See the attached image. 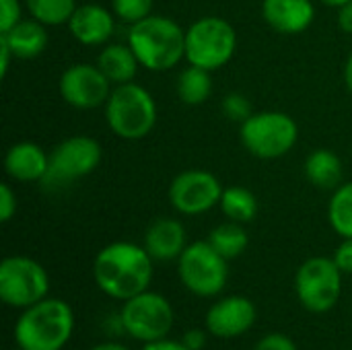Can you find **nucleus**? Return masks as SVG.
Segmentation results:
<instances>
[{
    "instance_id": "nucleus-1",
    "label": "nucleus",
    "mask_w": 352,
    "mask_h": 350,
    "mask_svg": "<svg viewBox=\"0 0 352 350\" xmlns=\"http://www.w3.org/2000/svg\"><path fill=\"white\" fill-rule=\"evenodd\" d=\"M153 258L144 245L113 241L93 262V278L101 293L116 301H128L148 291L153 281Z\"/></svg>"
},
{
    "instance_id": "nucleus-2",
    "label": "nucleus",
    "mask_w": 352,
    "mask_h": 350,
    "mask_svg": "<svg viewBox=\"0 0 352 350\" xmlns=\"http://www.w3.org/2000/svg\"><path fill=\"white\" fill-rule=\"evenodd\" d=\"M128 45L142 68L151 72L171 70L186 58V29L169 17L148 14L130 25Z\"/></svg>"
},
{
    "instance_id": "nucleus-3",
    "label": "nucleus",
    "mask_w": 352,
    "mask_h": 350,
    "mask_svg": "<svg viewBox=\"0 0 352 350\" xmlns=\"http://www.w3.org/2000/svg\"><path fill=\"white\" fill-rule=\"evenodd\" d=\"M72 332V307L62 299L45 297L21 311L12 334L19 350H62Z\"/></svg>"
},
{
    "instance_id": "nucleus-4",
    "label": "nucleus",
    "mask_w": 352,
    "mask_h": 350,
    "mask_svg": "<svg viewBox=\"0 0 352 350\" xmlns=\"http://www.w3.org/2000/svg\"><path fill=\"white\" fill-rule=\"evenodd\" d=\"M105 120L116 136L140 140L148 136L157 124V103L153 95L134 80L116 85L105 103Z\"/></svg>"
},
{
    "instance_id": "nucleus-5",
    "label": "nucleus",
    "mask_w": 352,
    "mask_h": 350,
    "mask_svg": "<svg viewBox=\"0 0 352 350\" xmlns=\"http://www.w3.org/2000/svg\"><path fill=\"white\" fill-rule=\"evenodd\" d=\"M241 144L258 159H280L293 151L299 138L297 122L283 111H256L239 128Z\"/></svg>"
},
{
    "instance_id": "nucleus-6",
    "label": "nucleus",
    "mask_w": 352,
    "mask_h": 350,
    "mask_svg": "<svg viewBox=\"0 0 352 350\" xmlns=\"http://www.w3.org/2000/svg\"><path fill=\"white\" fill-rule=\"evenodd\" d=\"M237 47V33L223 17H202L186 29V60L210 72L231 62Z\"/></svg>"
},
{
    "instance_id": "nucleus-7",
    "label": "nucleus",
    "mask_w": 352,
    "mask_h": 350,
    "mask_svg": "<svg viewBox=\"0 0 352 350\" xmlns=\"http://www.w3.org/2000/svg\"><path fill=\"white\" fill-rule=\"evenodd\" d=\"M182 285L196 297H217L229 281V260H225L208 241L188 243L177 260Z\"/></svg>"
},
{
    "instance_id": "nucleus-8",
    "label": "nucleus",
    "mask_w": 352,
    "mask_h": 350,
    "mask_svg": "<svg viewBox=\"0 0 352 350\" xmlns=\"http://www.w3.org/2000/svg\"><path fill=\"white\" fill-rule=\"evenodd\" d=\"M295 293L299 303L311 314H328L342 293V270L334 258L316 256L305 260L295 276Z\"/></svg>"
},
{
    "instance_id": "nucleus-9",
    "label": "nucleus",
    "mask_w": 352,
    "mask_h": 350,
    "mask_svg": "<svg viewBox=\"0 0 352 350\" xmlns=\"http://www.w3.org/2000/svg\"><path fill=\"white\" fill-rule=\"evenodd\" d=\"M120 318L124 334L142 344L167 338L175 322L171 303L163 295L153 291H144L124 301Z\"/></svg>"
},
{
    "instance_id": "nucleus-10",
    "label": "nucleus",
    "mask_w": 352,
    "mask_h": 350,
    "mask_svg": "<svg viewBox=\"0 0 352 350\" xmlns=\"http://www.w3.org/2000/svg\"><path fill=\"white\" fill-rule=\"evenodd\" d=\"M101 144L91 136H70L62 140L50 155L43 188L60 190L74 184L80 177L91 175L101 163Z\"/></svg>"
},
{
    "instance_id": "nucleus-11",
    "label": "nucleus",
    "mask_w": 352,
    "mask_h": 350,
    "mask_svg": "<svg viewBox=\"0 0 352 350\" xmlns=\"http://www.w3.org/2000/svg\"><path fill=\"white\" fill-rule=\"evenodd\" d=\"M45 268L27 256H10L0 264V299L14 309H27L47 297Z\"/></svg>"
},
{
    "instance_id": "nucleus-12",
    "label": "nucleus",
    "mask_w": 352,
    "mask_h": 350,
    "mask_svg": "<svg viewBox=\"0 0 352 350\" xmlns=\"http://www.w3.org/2000/svg\"><path fill=\"white\" fill-rule=\"evenodd\" d=\"M219 177L204 169H188L173 177L169 186L171 206L186 217H198L212 210L223 196Z\"/></svg>"
},
{
    "instance_id": "nucleus-13",
    "label": "nucleus",
    "mask_w": 352,
    "mask_h": 350,
    "mask_svg": "<svg viewBox=\"0 0 352 350\" xmlns=\"http://www.w3.org/2000/svg\"><path fill=\"white\" fill-rule=\"evenodd\" d=\"M62 99L74 109H95L107 103L113 85L97 64H72L58 83Z\"/></svg>"
},
{
    "instance_id": "nucleus-14",
    "label": "nucleus",
    "mask_w": 352,
    "mask_h": 350,
    "mask_svg": "<svg viewBox=\"0 0 352 350\" xmlns=\"http://www.w3.org/2000/svg\"><path fill=\"white\" fill-rule=\"evenodd\" d=\"M256 318H258L256 305L248 297L231 295L219 299L206 311L204 324L208 334H212L214 338L231 340L250 332L252 326L256 324Z\"/></svg>"
},
{
    "instance_id": "nucleus-15",
    "label": "nucleus",
    "mask_w": 352,
    "mask_h": 350,
    "mask_svg": "<svg viewBox=\"0 0 352 350\" xmlns=\"http://www.w3.org/2000/svg\"><path fill=\"white\" fill-rule=\"evenodd\" d=\"M72 37L82 45H103L116 31V14L99 4H78L66 23Z\"/></svg>"
},
{
    "instance_id": "nucleus-16",
    "label": "nucleus",
    "mask_w": 352,
    "mask_h": 350,
    "mask_svg": "<svg viewBox=\"0 0 352 350\" xmlns=\"http://www.w3.org/2000/svg\"><path fill=\"white\" fill-rule=\"evenodd\" d=\"M264 21L283 35H297L309 29L316 19V6L311 0H264Z\"/></svg>"
},
{
    "instance_id": "nucleus-17",
    "label": "nucleus",
    "mask_w": 352,
    "mask_h": 350,
    "mask_svg": "<svg viewBox=\"0 0 352 350\" xmlns=\"http://www.w3.org/2000/svg\"><path fill=\"white\" fill-rule=\"evenodd\" d=\"M142 245L155 262L179 260L188 248L186 229L177 219H157L148 225Z\"/></svg>"
},
{
    "instance_id": "nucleus-18",
    "label": "nucleus",
    "mask_w": 352,
    "mask_h": 350,
    "mask_svg": "<svg viewBox=\"0 0 352 350\" xmlns=\"http://www.w3.org/2000/svg\"><path fill=\"white\" fill-rule=\"evenodd\" d=\"M50 165V155L35 142H16L6 151L4 169L16 182H43Z\"/></svg>"
},
{
    "instance_id": "nucleus-19",
    "label": "nucleus",
    "mask_w": 352,
    "mask_h": 350,
    "mask_svg": "<svg viewBox=\"0 0 352 350\" xmlns=\"http://www.w3.org/2000/svg\"><path fill=\"white\" fill-rule=\"evenodd\" d=\"M0 39L10 47L12 56L19 60H33L41 56L50 43L45 25L37 19H21L12 29L0 33Z\"/></svg>"
},
{
    "instance_id": "nucleus-20",
    "label": "nucleus",
    "mask_w": 352,
    "mask_h": 350,
    "mask_svg": "<svg viewBox=\"0 0 352 350\" xmlns=\"http://www.w3.org/2000/svg\"><path fill=\"white\" fill-rule=\"evenodd\" d=\"M97 66L116 87V85L132 83L140 68V62L128 43H109L99 52Z\"/></svg>"
},
{
    "instance_id": "nucleus-21",
    "label": "nucleus",
    "mask_w": 352,
    "mask_h": 350,
    "mask_svg": "<svg viewBox=\"0 0 352 350\" xmlns=\"http://www.w3.org/2000/svg\"><path fill=\"white\" fill-rule=\"evenodd\" d=\"M344 167L340 157L330 149H318L305 159V177L320 190H336L342 184Z\"/></svg>"
},
{
    "instance_id": "nucleus-22",
    "label": "nucleus",
    "mask_w": 352,
    "mask_h": 350,
    "mask_svg": "<svg viewBox=\"0 0 352 350\" xmlns=\"http://www.w3.org/2000/svg\"><path fill=\"white\" fill-rule=\"evenodd\" d=\"M212 93V76L210 70L200 66H188L177 76V97L186 105H202L208 101Z\"/></svg>"
},
{
    "instance_id": "nucleus-23",
    "label": "nucleus",
    "mask_w": 352,
    "mask_h": 350,
    "mask_svg": "<svg viewBox=\"0 0 352 350\" xmlns=\"http://www.w3.org/2000/svg\"><path fill=\"white\" fill-rule=\"evenodd\" d=\"M225 260H235L239 258L245 250H248V243H250V237H248V231L243 229L241 223H235V221H227L219 227H214L206 239Z\"/></svg>"
},
{
    "instance_id": "nucleus-24",
    "label": "nucleus",
    "mask_w": 352,
    "mask_h": 350,
    "mask_svg": "<svg viewBox=\"0 0 352 350\" xmlns=\"http://www.w3.org/2000/svg\"><path fill=\"white\" fill-rule=\"evenodd\" d=\"M219 206L229 221H235L241 225L252 223L258 215V198L254 196V192L241 186L225 188Z\"/></svg>"
},
{
    "instance_id": "nucleus-25",
    "label": "nucleus",
    "mask_w": 352,
    "mask_h": 350,
    "mask_svg": "<svg viewBox=\"0 0 352 350\" xmlns=\"http://www.w3.org/2000/svg\"><path fill=\"white\" fill-rule=\"evenodd\" d=\"M328 221L332 229L342 237H352V182L340 184L328 204Z\"/></svg>"
},
{
    "instance_id": "nucleus-26",
    "label": "nucleus",
    "mask_w": 352,
    "mask_h": 350,
    "mask_svg": "<svg viewBox=\"0 0 352 350\" xmlns=\"http://www.w3.org/2000/svg\"><path fill=\"white\" fill-rule=\"evenodd\" d=\"M25 6L29 14L45 27H58L70 21L78 4L76 0H25Z\"/></svg>"
},
{
    "instance_id": "nucleus-27",
    "label": "nucleus",
    "mask_w": 352,
    "mask_h": 350,
    "mask_svg": "<svg viewBox=\"0 0 352 350\" xmlns=\"http://www.w3.org/2000/svg\"><path fill=\"white\" fill-rule=\"evenodd\" d=\"M111 10L120 21L134 25L151 14L153 0H111Z\"/></svg>"
},
{
    "instance_id": "nucleus-28",
    "label": "nucleus",
    "mask_w": 352,
    "mask_h": 350,
    "mask_svg": "<svg viewBox=\"0 0 352 350\" xmlns=\"http://www.w3.org/2000/svg\"><path fill=\"white\" fill-rule=\"evenodd\" d=\"M223 113H225L229 120L243 124L254 111H252V105H250V101H248L245 95H241V93H229V95L223 99Z\"/></svg>"
},
{
    "instance_id": "nucleus-29",
    "label": "nucleus",
    "mask_w": 352,
    "mask_h": 350,
    "mask_svg": "<svg viewBox=\"0 0 352 350\" xmlns=\"http://www.w3.org/2000/svg\"><path fill=\"white\" fill-rule=\"evenodd\" d=\"M21 2L19 0H0V33H6L21 21Z\"/></svg>"
},
{
    "instance_id": "nucleus-30",
    "label": "nucleus",
    "mask_w": 352,
    "mask_h": 350,
    "mask_svg": "<svg viewBox=\"0 0 352 350\" xmlns=\"http://www.w3.org/2000/svg\"><path fill=\"white\" fill-rule=\"evenodd\" d=\"M254 350H297V344L293 342L291 336L287 334H280V332H272V334H266Z\"/></svg>"
},
{
    "instance_id": "nucleus-31",
    "label": "nucleus",
    "mask_w": 352,
    "mask_h": 350,
    "mask_svg": "<svg viewBox=\"0 0 352 350\" xmlns=\"http://www.w3.org/2000/svg\"><path fill=\"white\" fill-rule=\"evenodd\" d=\"M16 212V194L8 184L0 186V221L8 223Z\"/></svg>"
},
{
    "instance_id": "nucleus-32",
    "label": "nucleus",
    "mask_w": 352,
    "mask_h": 350,
    "mask_svg": "<svg viewBox=\"0 0 352 350\" xmlns=\"http://www.w3.org/2000/svg\"><path fill=\"white\" fill-rule=\"evenodd\" d=\"M334 262L342 270V274H352V237L342 239V243L336 248Z\"/></svg>"
},
{
    "instance_id": "nucleus-33",
    "label": "nucleus",
    "mask_w": 352,
    "mask_h": 350,
    "mask_svg": "<svg viewBox=\"0 0 352 350\" xmlns=\"http://www.w3.org/2000/svg\"><path fill=\"white\" fill-rule=\"evenodd\" d=\"M182 342L186 344L188 350H202L206 347V332L204 330H198V328H192L184 334Z\"/></svg>"
},
{
    "instance_id": "nucleus-34",
    "label": "nucleus",
    "mask_w": 352,
    "mask_h": 350,
    "mask_svg": "<svg viewBox=\"0 0 352 350\" xmlns=\"http://www.w3.org/2000/svg\"><path fill=\"white\" fill-rule=\"evenodd\" d=\"M140 350H188L182 340H169V338H161L155 342H146L142 344Z\"/></svg>"
},
{
    "instance_id": "nucleus-35",
    "label": "nucleus",
    "mask_w": 352,
    "mask_h": 350,
    "mask_svg": "<svg viewBox=\"0 0 352 350\" xmlns=\"http://www.w3.org/2000/svg\"><path fill=\"white\" fill-rule=\"evenodd\" d=\"M338 27H340L344 33L352 35V0L351 2H346L344 6L338 8Z\"/></svg>"
},
{
    "instance_id": "nucleus-36",
    "label": "nucleus",
    "mask_w": 352,
    "mask_h": 350,
    "mask_svg": "<svg viewBox=\"0 0 352 350\" xmlns=\"http://www.w3.org/2000/svg\"><path fill=\"white\" fill-rule=\"evenodd\" d=\"M14 56H12V52H10V47L0 39V74L2 76H6V72H8V66H10V60H12Z\"/></svg>"
},
{
    "instance_id": "nucleus-37",
    "label": "nucleus",
    "mask_w": 352,
    "mask_h": 350,
    "mask_svg": "<svg viewBox=\"0 0 352 350\" xmlns=\"http://www.w3.org/2000/svg\"><path fill=\"white\" fill-rule=\"evenodd\" d=\"M344 85H346V89L351 91L352 95V52L349 54L346 64H344Z\"/></svg>"
},
{
    "instance_id": "nucleus-38",
    "label": "nucleus",
    "mask_w": 352,
    "mask_h": 350,
    "mask_svg": "<svg viewBox=\"0 0 352 350\" xmlns=\"http://www.w3.org/2000/svg\"><path fill=\"white\" fill-rule=\"evenodd\" d=\"M91 350H130L128 347L120 344V342H101L97 347H93Z\"/></svg>"
},
{
    "instance_id": "nucleus-39",
    "label": "nucleus",
    "mask_w": 352,
    "mask_h": 350,
    "mask_svg": "<svg viewBox=\"0 0 352 350\" xmlns=\"http://www.w3.org/2000/svg\"><path fill=\"white\" fill-rule=\"evenodd\" d=\"M322 4H326V6H332V8H340V6H344L346 2H351V0H320Z\"/></svg>"
}]
</instances>
